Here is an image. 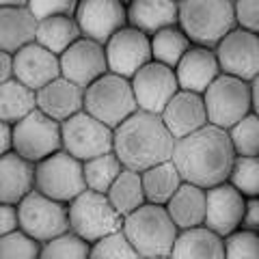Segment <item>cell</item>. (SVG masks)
Instances as JSON below:
<instances>
[{
	"label": "cell",
	"instance_id": "6da1fadb",
	"mask_svg": "<svg viewBox=\"0 0 259 259\" xmlns=\"http://www.w3.org/2000/svg\"><path fill=\"white\" fill-rule=\"evenodd\" d=\"M229 130L207 123L205 127L180 139L173 151V162L180 168L182 180L197 184L201 188H212L229 182L233 160H236Z\"/></svg>",
	"mask_w": 259,
	"mask_h": 259
},
{
	"label": "cell",
	"instance_id": "7a4b0ae2",
	"mask_svg": "<svg viewBox=\"0 0 259 259\" xmlns=\"http://www.w3.org/2000/svg\"><path fill=\"white\" fill-rule=\"evenodd\" d=\"M177 139L166 127L162 115L136 110L115 130V153L125 168L145 171L153 164L173 160Z\"/></svg>",
	"mask_w": 259,
	"mask_h": 259
},
{
	"label": "cell",
	"instance_id": "3957f363",
	"mask_svg": "<svg viewBox=\"0 0 259 259\" xmlns=\"http://www.w3.org/2000/svg\"><path fill=\"white\" fill-rule=\"evenodd\" d=\"M123 231L141 257H173L180 227L173 223L166 205L145 203L123 218Z\"/></svg>",
	"mask_w": 259,
	"mask_h": 259
},
{
	"label": "cell",
	"instance_id": "277c9868",
	"mask_svg": "<svg viewBox=\"0 0 259 259\" xmlns=\"http://www.w3.org/2000/svg\"><path fill=\"white\" fill-rule=\"evenodd\" d=\"M180 26L194 46L216 48L238 28L233 0H180Z\"/></svg>",
	"mask_w": 259,
	"mask_h": 259
},
{
	"label": "cell",
	"instance_id": "5b68a950",
	"mask_svg": "<svg viewBox=\"0 0 259 259\" xmlns=\"http://www.w3.org/2000/svg\"><path fill=\"white\" fill-rule=\"evenodd\" d=\"M84 110L117 130L127 117L139 110L132 80L108 71L84 89Z\"/></svg>",
	"mask_w": 259,
	"mask_h": 259
},
{
	"label": "cell",
	"instance_id": "8992f818",
	"mask_svg": "<svg viewBox=\"0 0 259 259\" xmlns=\"http://www.w3.org/2000/svg\"><path fill=\"white\" fill-rule=\"evenodd\" d=\"M67 205H69L71 231H76L78 236H82L91 244L112 231L123 229V216L112 205L106 192L87 188Z\"/></svg>",
	"mask_w": 259,
	"mask_h": 259
},
{
	"label": "cell",
	"instance_id": "52a82bcc",
	"mask_svg": "<svg viewBox=\"0 0 259 259\" xmlns=\"http://www.w3.org/2000/svg\"><path fill=\"white\" fill-rule=\"evenodd\" d=\"M209 123L231 130L240 119L253 112L250 82L229 74H221L203 93Z\"/></svg>",
	"mask_w": 259,
	"mask_h": 259
},
{
	"label": "cell",
	"instance_id": "ba28073f",
	"mask_svg": "<svg viewBox=\"0 0 259 259\" xmlns=\"http://www.w3.org/2000/svg\"><path fill=\"white\" fill-rule=\"evenodd\" d=\"M37 190L63 203H71L87 190L84 162L69 151H56L37 162Z\"/></svg>",
	"mask_w": 259,
	"mask_h": 259
},
{
	"label": "cell",
	"instance_id": "9c48e42d",
	"mask_svg": "<svg viewBox=\"0 0 259 259\" xmlns=\"http://www.w3.org/2000/svg\"><path fill=\"white\" fill-rule=\"evenodd\" d=\"M13 151L35 164L63 149V123L39 108L13 123Z\"/></svg>",
	"mask_w": 259,
	"mask_h": 259
},
{
	"label": "cell",
	"instance_id": "30bf717a",
	"mask_svg": "<svg viewBox=\"0 0 259 259\" xmlns=\"http://www.w3.org/2000/svg\"><path fill=\"white\" fill-rule=\"evenodd\" d=\"M18 207H20L22 229L30 233L35 240H39L41 244L71 229L69 205L48 197V194H44L37 188L26 199H22Z\"/></svg>",
	"mask_w": 259,
	"mask_h": 259
},
{
	"label": "cell",
	"instance_id": "8fae6325",
	"mask_svg": "<svg viewBox=\"0 0 259 259\" xmlns=\"http://www.w3.org/2000/svg\"><path fill=\"white\" fill-rule=\"evenodd\" d=\"M63 149L82 162L115 151V130L91 112L80 110L63 121Z\"/></svg>",
	"mask_w": 259,
	"mask_h": 259
},
{
	"label": "cell",
	"instance_id": "7c38bea8",
	"mask_svg": "<svg viewBox=\"0 0 259 259\" xmlns=\"http://www.w3.org/2000/svg\"><path fill=\"white\" fill-rule=\"evenodd\" d=\"M104 48H106L110 71L130 80L134 78L136 71L153 61L151 35L143 32L136 26H130V24L117 30Z\"/></svg>",
	"mask_w": 259,
	"mask_h": 259
},
{
	"label": "cell",
	"instance_id": "4fadbf2b",
	"mask_svg": "<svg viewBox=\"0 0 259 259\" xmlns=\"http://www.w3.org/2000/svg\"><path fill=\"white\" fill-rule=\"evenodd\" d=\"M132 89H134L136 102H139V110L162 115L166 104L180 91V80H177L175 67L151 61L134 74Z\"/></svg>",
	"mask_w": 259,
	"mask_h": 259
},
{
	"label": "cell",
	"instance_id": "5bb4252c",
	"mask_svg": "<svg viewBox=\"0 0 259 259\" xmlns=\"http://www.w3.org/2000/svg\"><path fill=\"white\" fill-rule=\"evenodd\" d=\"M223 74L253 82L259 76V35L246 28H233L216 48Z\"/></svg>",
	"mask_w": 259,
	"mask_h": 259
},
{
	"label": "cell",
	"instance_id": "9a60e30c",
	"mask_svg": "<svg viewBox=\"0 0 259 259\" xmlns=\"http://www.w3.org/2000/svg\"><path fill=\"white\" fill-rule=\"evenodd\" d=\"M74 18L82 37L106 46L117 30L127 26V5L123 0H80Z\"/></svg>",
	"mask_w": 259,
	"mask_h": 259
},
{
	"label": "cell",
	"instance_id": "2e32d148",
	"mask_svg": "<svg viewBox=\"0 0 259 259\" xmlns=\"http://www.w3.org/2000/svg\"><path fill=\"white\" fill-rule=\"evenodd\" d=\"M61 71L71 82L87 89L97 78L106 76L110 71L106 48H104V44L93 41V39L80 37L67 52L61 54Z\"/></svg>",
	"mask_w": 259,
	"mask_h": 259
},
{
	"label": "cell",
	"instance_id": "e0dca14e",
	"mask_svg": "<svg viewBox=\"0 0 259 259\" xmlns=\"http://www.w3.org/2000/svg\"><path fill=\"white\" fill-rule=\"evenodd\" d=\"M246 197L231 182H223L207 188V212L205 225L214 229L218 236L227 238L229 233L242 227Z\"/></svg>",
	"mask_w": 259,
	"mask_h": 259
},
{
	"label": "cell",
	"instance_id": "ac0fdd59",
	"mask_svg": "<svg viewBox=\"0 0 259 259\" xmlns=\"http://www.w3.org/2000/svg\"><path fill=\"white\" fill-rule=\"evenodd\" d=\"M13 59H15V78L22 80L26 87L35 89V91L63 76L61 56L50 52L37 41L22 48L20 52H15Z\"/></svg>",
	"mask_w": 259,
	"mask_h": 259
},
{
	"label": "cell",
	"instance_id": "d6986e66",
	"mask_svg": "<svg viewBox=\"0 0 259 259\" xmlns=\"http://www.w3.org/2000/svg\"><path fill=\"white\" fill-rule=\"evenodd\" d=\"M162 119H164L166 127L171 130V134L177 141L186 139V136H190L201 127H205L209 123V117H207V106H205L203 95L180 89L173 100L166 104Z\"/></svg>",
	"mask_w": 259,
	"mask_h": 259
},
{
	"label": "cell",
	"instance_id": "ffe728a7",
	"mask_svg": "<svg viewBox=\"0 0 259 259\" xmlns=\"http://www.w3.org/2000/svg\"><path fill=\"white\" fill-rule=\"evenodd\" d=\"M175 74H177V80H180V89L203 95L207 91V87L223 74V69L214 48L192 46L184 54V59L177 63Z\"/></svg>",
	"mask_w": 259,
	"mask_h": 259
},
{
	"label": "cell",
	"instance_id": "44dd1931",
	"mask_svg": "<svg viewBox=\"0 0 259 259\" xmlns=\"http://www.w3.org/2000/svg\"><path fill=\"white\" fill-rule=\"evenodd\" d=\"M37 188V164L9 151L0 156V203H15Z\"/></svg>",
	"mask_w": 259,
	"mask_h": 259
},
{
	"label": "cell",
	"instance_id": "7402d4cb",
	"mask_svg": "<svg viewBox=\"0 0 259 259\" xmlns=\"http://www.w3.org/2000/svg\"><path fill=\"white\" fill-rule=\"evenodd\" d=\"M37 106L48 117L63 123L69 117L78 115L80 110H84V87L71 82L65 76H59L37 91Z\"/></svg>",
	"mask_w": 259,
	"mask_h": 259
},
{
	"label": "cell",
	"instance_id": "603a6c76",
	"mask_svg": "<svg viewBox=\"0 0 259 259\" xmlns=\"http://www.w3.org/2000/svg\"><path fill=\"white\" fill-rule=\"evenodd\" d=\"M39 20L28 7H0V50L20 52L37 41Z\"/></svg>",
	"mask_w": 259,
	"mask_h": 259
},
{
	"label": "cell",
	"instance_id": "cb8c5ba5",
	"mask_svg": "<svg viewBox=\"0 0 259 259\" xmlns=\"http://www.w3.org/2000/svg\"><path fill=\"white\" fill-rule=\"evenodd\" d=\"M127 24L147 35L180 24V0H132L127 3Z\"/></svg>",
	"mask_w": 259,
	"mask_h": 259
},
{
	"label": "cell",
	"instance_id": "d4e9b609",
	"mask_svg": "<svg viewBox=\"0 0 259 259\" xmlns=\"http://www.w3.org/2000/svg\"><path fill=\"white\" fill-rule=\"evenodd\" d=\"M166 209L171 214L173 223L182 229L205 225V212H207V188H201L197 184L184 182L177 192L166 203Z\"/></svg>",
	"mask_w": 259,
	"mask_h": 259
},
{
	"label": "cell",
	"instance_id": "484cf974",
	"mask_svg": "<svg viewBox=\"0 0 259 259\" xmlns=\"http://www.w3.org/2000/svg\"><path fill=\"white\" fill-rule=\"evenodd\" d=\"M173 257H205V259H225V238L218 236L207 225L182 229L175 240Z\"/></svg>",
	"mask_w": 259,
	"mask_h": 259
},
{
	"label": "cell",
	"instance_id": "4316f807",
	"mask_svg": "<svg viewBox=\"0 0 259 259\" xmlns=\"http://www.w3.org/2000/svg\"><path fill=\"white\" fill-rule=\"evenodd\" d=\"M37 106V91L30 89L18 78L0 82V121L18 123L30 112H35Z\"/></svg>",
	"mask_w": 259,
	"mask_h": 259
},
{
	"label": "cell",
	"instance_id": "83f0119b",
	"mask_svg": "<svg viewBox=\"0 0 259 259\" xmlns=\"http://www.w3.org/2000/svg\"><path fill=\"white\" fill-rule=\"evenodd\" d=\"M182 184H184L182 173L173 160L160 162V164H153L143 171V186L147 203L166 205Z\"/></svg>",
	"mask_w": 259,
	"mask_h": 259
},
{
	"label": "cell",
	"instance_id": "f1b7e54d",
	"mask_svg": "<svg viewBox=\"0 0 259 259\" xmlns=\"http://www.w3.org/2000/svg\"><path fill=\"white\" fill-rule=\"evenodd\" d=\"M82 37L74 15H54V18L39 20L37 44H41L54 54H63Z\"/></svg>",
	"mask_w": 259,
	"mask_h": 259
},
{
	"label": "cell",
	"instance_id": "f546056e",
	"mask_svg": "<svg viewBox=\"0 0 259 259\" xmlns=\"http://www.w3.org/2000/svg\"><path fill=\"white\" fill-rule=\"evenodd\" d=\"M106 194L123 218L127 214L136 212L141 205L147 203L145 186H143V173L134 171V168H123V173L117 177V182L110 186V190Z\"/></svg>",
	"mask_w": 259,
	"mask_h": 259
},
{
	"label": "cell",
	"instance_id": "4dcf8cb0",
	"mask_svg": "<svg viewBox=\"0 0 259 259\" xmlns=\"http://www.w3.org/2000/svg\"><path fill=\"white\" fill-rule=\"evenodd\" d=\"M194 44L190 37L182 30V26H168L158 30L151 35V50H153V61L164 63L168 67H177V63L184 59V54L190 50Z\"/></svg>",
	"mask_w": 259,
	"mask_h": 259
},
{
	"label": "cell",
	"instance_id": "1f68e13d",
	"mask_svg": "<svg viewBox=\"0 0 259 259\" xmlns=\"http://www.w3.org/2000/svg\"><path fill=\"white\" fill-rule=\"evenodd\" d=\"M123 162L119 160L115 151L102 153L97 158H91L84 162V180L87 188L97 192H108L110 186L117 182V177L123 173Z\"/></svg>",
	"mask_w": 259,
	"mask_h": 259
},
{
	"label": "cell",
	"instance_id": "d6a6232c",
	"mask_svg": "<svg viewBox=\"0 0 259 259\" xmlns=\"http://www.w3.org/2000/svg\"><path fill=\"white\" fill-rule=\"evenodd\" d=\"M91 242L84 240L82 236H78L76 231H65L61 236H56L54 240L46 242L41 248V257L46 259H87L91 257Z\"/></svg>",
	"mask_w": 259,
	"mask_h": 259
},
{
	"label": "cell",
	"instance_id": "836d02e7",
	"mask_svg": "<svg viewBox=\"0 0 259 259\" xmlns=\"http://www.w3.org/2000/svg\"><path fill=\"white\" fill-rule=\"evenodd\" d=\"M44 244L24 229L0 236V257L3 259H35L41 257Z\"/></svg>",
	"mask_w": 259,
	"mask_h": 259
},
{
	"label": "cell",
	"instance_id": "e575fe53",
	"mask_svg": "<svg viewBox=\"0 0 259 259\" xmlns=\"http://www.w3.org/2000/svg\"><path fill=\"white\" fill-rule=\"evenodd\" d=\"M238 156H259V115L253 110L229 130Z\"/></svg>",
	"mask_w": 259,
	"mask_h": 259
},
{
	"label": "cell",
	"instance_id": "d590c367",
	"mask_svg": "<svg viewBox=\"0 0 259 259\" xmlns=\"http://www.w3.org/2000/svg\"><path fill=\"white\" fill-rule=\"evenodd\" d=\"M229 182L246 199L259 197V156H236Z\"/></svg>",
	"mask_w": 259,
	"mask_h": 259
},
{
	"label": "cell",
	"instance_id": "8d00e7d4",
	"mask_svg": "<svg viewBox=\"0 0 259 259\" xmlns=\"http://www.w3.org/2000/svg\"><path fill=\"white\" fill-rule=\"evenodd\" d=\"M91 257H127V259H139V250L130 242L123 229L112 231L102 240L93 242L91 246Z\"/></svg>",
	"mask_w": 259,
	"mask_h": 259
},
{
	"label": "cell",
	"instance_id": "74e56055",
	"mask_svg": "<svg viewBox=\"0 0 259 259\" xmlns=\"http://www.w3.org/2000/svg\"><path fill=\"white\" fill-rule=\"evenodd\" d=\"M225 255L229 259H233V257L259 259V231L240 227V229L229 233V236L225 238Z\"/></svg>",
	"mask_w": 259,
	"mask_h": 259
},
{
	"label": "cell",
	"instance_id": "f35d334b",
	"mask_svg": "<svg viewBox=\"0 0 259 259\" xmlns=\"http://www.w3.org/2000/svg\"><path fill=\"white\" fill-rule=\"evenodd\" d=\"M80 0H30L28 9L37 20L54 18V15H76Z\"/></svg>",
	"mask_w": 259,
	"mask_h": 259
},
{
	"label": "cell",
	"instance_id": "ab89813d",
	"mask_svg": "<svg viewBox=\"0 0 259 259\" xmlns=\"http://www.w3.org/2000/svg\"><path fill=\"white\" fill-rule=\"evenodd\" d=\"M233 5L238 26L259 35V0H233Z\"/></svg>",
	"mask_w": 259,
	"mask_h": 259
},
{
	"label": "cell",
	"instance_id": "60d3db41",
	"mask_svg": "<svg viewBox=\"0 0 259 259\" xmlns=\"http://www.w3.org/2000/svg\"><path fill=\"white\" fill-rule=\"evenodd\" d=\"M22 229L20 207L15 203H0V236Z\"/></svg>",
	"mask_w": 259,
	"mask_h": 259
},
{
	"label": "cell",
	"instance_id": "b9f144b4",
	"mask_svg": "<svg viewBox=\"0 0 259 259\" xmlns=\"http://www.w3.org/2000/svg\"><path fill=\"white\" fill-rule=\"evenodd\" d=\"M242 227H244V229L259 231V197H248V199H246Z\"/></svg>",
	"mask_w": 259,
	"mask_h": 259
},
{
	"label": "cell",
	"instance_id": "7bdbcfd3",
	"mask_svg": "<svg viewBox=\"0 0 259 259\" xmlns=\"http://www.w3.org/2000/svg\"><path fill=\"white\" fill-rule=\"evenodd\" d=\"M13 123L9 121H0V153H9L13 151Z\"/></svg>",
	"mask_w": 259,
	"mask_h": 259
},
{
	"label": "cell",
	"instance_id": "ee69618b",
	"mask_svg": "<svg viewBox=\"0 0 259 259\" xmlns=\"http://www.w3.org/2000/svg\"><path fill=\"white\" fill-rule=\"evenodd\" d=\"M15 78V59L11 52H0V82Z\"/></svg>",
	"mask_w": 259,
	"mask_h": 259
},
{
	"label": "cell",
	"instance_id": "f6af8a7d",
	"mask_svg": "<svg viewBox=\"0 0 259 259\" xmlns=\"http://www.w3.org/2000/svg\"><path fill=\"white\" fill-rule=\"evenodd\" d=\"M250 93H253V110L259 115V76L250 82Z\"/></svg>",
	"mask_w": 259,
	"mask_h": 259
},
{
	"label": "cell",
	"instance_id": "bcb514c9",
	"mask_svg": "<svg viewBox=\"0 0 259 259\" xmlns=\"http://www.w3.org/2000/svg\"><path fill=\"white\" fill-rule=\"evenodd\" d=\"M30 0H0V7H28Z\"/></svg>",
	"mask_w": 259,
	"mask_h": 259
},
{
	"label": "cell",
	"instance_id": "7dc6e473",
	"mask_svg": "<svg viewBox=\"0 0 259 259\" xmlns=\"http://www.w3.org/2000/svg\"><path fill=\"white\" fill-rule=\"evenodd\" d=\"M123 3H125V5H127V3H132V0H123Z\"/></svg>",
	"mask_w": 259,
	"mask_h": 259
}]
</instances>
